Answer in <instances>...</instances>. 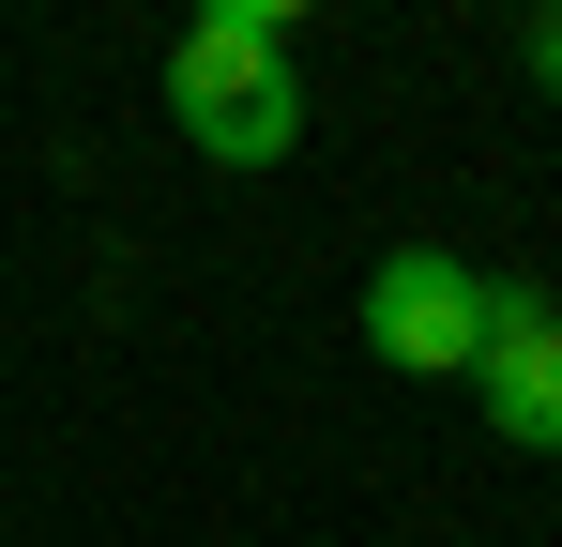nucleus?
<instances>
[{
	"mask_svg": "<svg viewBox=\"0 0 562 547\" xmlns=\"http://www.w3.org/2000/svg\"><path fill=\"white\" fill-rule=\"evenodd\" d=\"M168 122L213 168H289L304 137V77H289V0H198L168 46Z\"/></svg>",
	"mask_w": 562,
	"mask_h": 547,
	"instance_id": "obj_1",
	"label": "nucleus"
},
{
	"mask_svg": "<svg viewBox=\"0 0 562 547\" xmlns=\"http://www.w3.org/2000/svg\"><path fill=\"white\" fill-rule=\"evenodd\" d=\"M517 77L562 107V0H532V31H517Z\"/></svg>",
	"mask_w": 562,
	"mask_h": 547,
	"instance_id": "obj_4",
	"label": "nucleus"
},
{
	"mask_svg": "<svg viewBox=\"0 0 562 547\" xmlns=\"http://www.w3.org/2000/svg\"><path fill=\"white\" fill-rule=\"evenodd\" d=\"M486 320H502V289L457 259V244H395L366 274V350L395 380H471L486 365Z\"/></svg>",
	"mask_w": 562,
	"mask_h": 547,
	"instance_id": "obj_2",
	"label": "nucleus"
},
{
	"mask_svg": "<svg viewBox=\"0 0 562 547\" xmlns=\"http://www.w3.org/2000/svg\"><path fill=\"white\" fill-rule=\"evenodd\" d=\"M471 395H486V426H502L517 456H562V304L502 289V320H486V365H471Z\"/></svg>",
	"mask_w": 562,
	"mask_h": 547,
	"instance_id": "obj_3",
	"label": "nucleus"
}]
</instances>
